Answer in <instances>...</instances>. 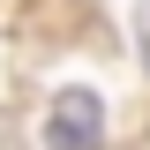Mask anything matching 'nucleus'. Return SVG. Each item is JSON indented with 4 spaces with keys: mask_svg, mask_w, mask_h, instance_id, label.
I'll return each mask as SVG.
<instances>
[{
    "mask_svg": "<svg viewBox=\"0 0 150 150\" xmlns=\"http://www.w3.org/2000/svg\"><path fill=\"white\" fill-rule=\"evenodd\" d=\"M135 38H143V60H150V0H135Z\"/></svg>",
    "mask_w": 150,
    "mask_h": 150,
    "instance_id": "f03ea898",
    "label": "nucleus"
},
{
    "mask_svg": "<svg viewBox=\"0 0 150 150\" xmlns=\"http://www.w3.org/2000/svg\"><path fill=\"white\" fill-rule=\"evenodd\" d=\"M45 143L53 150H98L105 143V105H98V90H60L53 112H45Z\"/></svg>",
    "mask_w": 150,
    "mask_h": 150,
    "instance_id": "f257e3e1",
    "label": "nucleus"
}]
</instances>
